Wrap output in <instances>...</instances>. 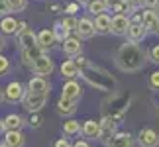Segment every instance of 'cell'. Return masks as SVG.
I'll list each match as a JSON object with an SVG mask.
<instances>
[{"label": "cell", "instance_id": "9c48e42d", "mask_svg": "<svg viewBox=\"0 0 159 147\" xmlns=\"http://www.w3.org/2000/svg\"><path fill=\"white\" fill-rule=\"evenodd\" d=\"M28 92L30 94H49V82L45 77H32L28 82Z\"/></svg>", "mask_w": 159, "mask_h": 147}, {"label": "cell", "instance_id": "484cf974", "mask_svg": "<svg viewBox=\"0 0 159 147\" xmlns=\"http://www.w3.org/2000/svg\"><path fill=\"white\" fill-rule=\"evenodd\" d=\"M41 51H43V49H39L38 45H35V47H30V49H22L24 63H28V65H34V61H35V59H39L41 55H43Z\"/></svg>", "mask_w": 159, "mask_h": 147}, {"label": "cell", "instance_id": "5b68a950", "mask_svg": "<svg viewBox=\"0 0 159 147\" xmlns=\"http://www.w3.org/2000/svg\"><path fill=\"white\" fill-rule=\"evenodd\" d=\"M136 141L139 147H157L159 145V133L151 127H143V130L138 131Z\"/></svg>", "mask_w": 159, "mask_h": 147}, {"label": "cell", "instance_id": "60d3db41", "mask_svg": "<svg viewBox=\"0 0 159 147\" xmlns=\"http://www.w3.org/2000/svg\"><path fill=\"white\" fill-rule=\"evenodd\" d=\"M143 4H145V6H148V8L151 10L153 6H157V4H159V0H143Z\"/></svg>", "mask_w": 159, "mask_h": 147}, {"label": "cell", "instance_id": "4fadbf2b", "mask_svg": "<svg viewBox=\"0 0 159 147\" xmlns=\"http://www.w3.org/2000/svg\"><path fill=\"white\" fill-rule=\"evenodd\" d=\"M75 112H77V100H69V98H63V96L57 100V114L69 118Z\"/></svg>", "mask_w": 159, "mask_h": 147}, {"label": "cell", "instance_id": "2e32d148", "mask_svg": "<svg viewBox=\"0 0 159 147\" xmlns=\"http://www.w3.org/2000/svg\"><path fill=\"white\" fill-rule=\"evenodd\" d=\"M104 4H106L108 10L116 12V14H124V16H126V12L134 10V6L128 0H104Z\"/></svg>", "mask_w": 159, "mask_h": 147}, {"label": "cell", "instance_id": "8d00e7d4", "mask_svg": "<svg viewBox=\"0 0 159 147\" xmlns=\"http://www.w3.org/2000/svg\"><path fill=\"white\" fill-rule=\"evenodd\" d=\"M149 57H151L153 63H159V45H153L149 49Z\"/></svg>", "mask_w": 159, "mask_h": 147}, {"label": "cell", "instance_id": "8992f818", "mask_svg": "<svg viewBox=\"0 0 159 147\" xmlns=\"http://www.w3.org/2000/svg\"><path fill=\"white\" fill-rule=\"evenodd\" d=\"M26 92H28V90H24L22 82L14 81V82H10L8 87H6V90H4V98H6L8 102H12V104H18V102L24 100Z\"/></svg>", "mask_w": 159, "mask_h": 147}, {"label": "cell", "instance_id": "4316f807", "mask_svg": "<svg viewBox=\"0 0 159 147\" xmlns=\"http://www.w3.org/2000/svg\"><path fill=\"white\" fill-rule=\"evenodd\" d=\"M157 22H159V18H157V14H155L153 10H145V12H142V24H143L145 29H155Z\"/></svg>", "mask_w": 159, "mask_h": 147}, {"label": "cell", "instance_id": "f1b7e54d", "mask_svg": "<svg viewBox=\"0 0 159 147\" xmlns=\"http://www.w3.org/2000/svg\"><path fill=\"white\" fill-rule=\"evenodd\" d=\"M89 12H93L94 16L104 14V12H106V4H104V0H93V2L89 4Z\"/></svg>", "mask_w": 159, "mask_h": 147}, {"label": "cell", "instance_id": "1f68e13d", "mask_svg": "<svg viewBox=\"0 0 159 147\" xmlns=\"http://www.w3.org/2000/svg\"><path fill=\"white\" fill-rule=\"evenodd\" d=\"M53 33H55V39L59 38V39H63V41H65V39H67V33H69V32H67V29L61 26V24H57V26L53 28Z\"/></svg>", "mask_w": 159, "mask_h": 147}, {"label": "cell", "instance_id": "ac0fdd59", "mask_svg": "<svg viewBox=\"0 0 159 147\" xmlns=\"http://www.w3.org/2000/svg\"><path fill=\"white\" fill-rule=\"evenodd\" d=\"M77 32L81 38H93L94 32H96V28H94V22H90L89 18H81L77 24Z\"/></svg>", "mask_w": 159, "mask_h": 147}, {"label": "cell", "instance_id": "b9f144b4", "mask_svg": "<svg viewBox=\"0 0 159 147\" xmlns=\"http://www.w3.org/2000/svg\"><path fill=\"white\" fill-rule=\"evenodd\" d=\"M26 29H28V24H26V22H20V24H18V33L26 32Z\"/></svg>", "mask_w": 159, "mask_h": 147}, {"label": "cell", "instance_id": "ab89813d", "mask_svg": "<svg viewBox=\"0 0 159 147\" xmlns=\"http://www.w3.org/2000/svg\"><path fill=\"white\" fill-rule=\"evenodd\" d=\"M73 147H90V143L87 141V139H79V141L73 143Z\"/></svg>", "mask_w": 159, "mask_h": 147}, {"label": "cell", "instance_id": "836d02e7", "mask_svg": "<svg viewBox=\"0 0 159 147\" xmlns=\"http://www.w3.org/2000/svg\"><path fill=\"white\" fill-rule=\"evenodd\" d=\"M41 122H43V120H41V116H39V112H35V114H32V116H30V122H28V124L32 126L34 130H38V127L41 126Z\"/></svg>", "mask_w": 159, "mask_h": 147}, {"label": "cell", "instance_id": "7dc6e473", "mask_svg": "<svg viewBox=\"0 0 159 147\" xmlns=\"http://www.w3.org/2000/svg\"><path fill=\"white\" fill-rule=\"evenodd\" d=\"M155 8H157V12H155V14H157V18H159V4H157V6H155Z\"/></svg>", "mask_w": 159, "mask_h": 147}, {"label": "cell", "instance_id": "d6a6232c", "mask_svg": "<svg viewBox=\"0 0 159 147\" xmlns=\"http://www.w3.org/2000/svg\"><path fill=\"white\" fill-rule=\"evenodd\" d=\"M8 71H10V59L4 57V55H0V77L6 75Z\"/></svg>", "mask_w": 159, "mask_h": 147}, {"label": "cell", "instance_id": "ba28073f", "mask_svg": "<svg viewBox=\"0 0 159 147\" xmlns=\"http://www.w3.org/2000/svg\"><path fill=\"white\" fill-rule=\"evenodd\" d=\"M32 71H34L38 77H47V75H51V73H53V61L47 57V55H41L39 59L34 61Z\"/></svg>", "mask_w": 159, "mask_h": 147}, {"label": "cell", "instance_id": "277c9868", "mask_svg": "<svg viewBox=\"0 0 159 147\" xmlns=\"http://www.w3.org/2000/svg\"><path fill=\"white\" fill-rule=\"evenodd\" d=\"M47 100H49V94H30V92H26V96L22 100V106L30 114H35V112H41V108L47 104Z\"/></svg>", "mask_w": 159, "mask_h": 147}, {"label": "cell", "instance_id": "f35d334b", "mask_svg": "<svg viewBox=\"0 0 159 147\" xmlns=\"http://www.w3.org/2000/svg\"><path fill=\"white\" fill-rule=\"evenodd\" d=\"M77 10H79V4H69V6H67V8H65V12H67V14H69V16H73V14H75Z\"/></svg>", "mask_w": 159, "mask_h": 147}, {"label": "cell", "instance_id": "74e56055", "mask_svg": "<svg viewBox=\"0 0 159 147\" xmlns=\"http://www.w3.org/2000/svg\"><path fill=\"white\" fill-rule=\"evenodd\" d=\"M8 4H6V0H0V16H6L8 14Z\"/></svg>", "mask_w": 159, "mask_h": 147}, {"label": "cell", "instance_id": "7bdbcfd3", "mask_svg": "<svg viewBox=\"0 0 159 147\" xmlns=\"http://www.w3.org/2000/svg\"><path fill=\"white\" fill-rule=\"evenodd\" d=\"M2 133H6V126H4V120L0 118V136H2Z\"/></svg>", "mask_w": 159, "mask_h": 147}, {"label": "cell", "instance_id": "52a82bcc", "mask_svg": "<svg viewBox=\"0 0 159 147\" xmlns=\"http://www.w3.org/2000/svg\"><path fill=\"white\" fill-rule=\"evenodd\" d=\"M106 147H136V137L130 131H116Z\"/></svg>", "mask_w": 159, "mask_h": 147}, {"label": "cell", "instance_id": "9a60e30c", "mask_svg": "<svg viewBox=\"0 0 159 147\" xmlns=\"http://www.w3.org/2000/svg\"><path fill=\"white\" fill-rule=\"evenodd\" d=\"M24 124H26V120H24L20 114H8L4 118L6 131H22V126Z\"/></svg>", "mask_w": 159, "mask_h": 147}, {"label": "cell", "instance_id": "6da1fadb", "mask_svg": "<svg viewBox=\"0 0 159 147\" xmlns=\"http://www.w3.org/2000/svg\"><path fill=\"white\" fill-rule=\"evenodd\" d=\"M75 63L79 67V71H81V77L87 81L90 87H94L96 90H104V92H112L116 90V81L112 78V75H108L104 69H100L98 65L90 63L87 57H83V55H79L75 59Z\"/></svg>", "mask_w": 159, "mask_h": 147}, {"label": "cell", "instance_id": "ffe728a7", "mask_svg": "<svg viewBox=\"0 0 159 147\" xmlns=\"http://www.w3.org/2000/svg\"><path fill=\"white\" fill-rule=\"evenodd\" d=\"M55 43V33L53 29H41L38 33V47L39 49H49Z\"/></svg>", "mask_w": 159, "mask_h": 147}, {"label": "cell", "instance_id": "681fc988", "mask_svg": "<svg viewBox=\"0 0 159 147\" xmlns=\"http://www.w3.org/2000/svg\"><path fill=\"white\" fill-rule=\"evenodd\" d=\"M0 100H2V90H0Z\"/></svg>", "mask_w": 159, "mask_h": 147}, {"label": "cell", "instance_id": "3957f363", "mask_svg": "<svg viewBox=\"0 0 159 147\" xmlns=\"http://www.w3.org/2000/svg\"><path fill=\"white\" fill-rule=\"evenodd\" d=\"M130 108V94H112L102 106V118H112L120 124L126 110Z\"/></svg>", "mask_w": 159, "mask_h": 147}, {"label": "cell", "instance_id": "f6af8a7d", "mask_svg": "<svg viewBox=\"0 0 159 147\" xmlns=\"http://www.w3.org/2000/svg\"><path fill=\"white\" fill-rule=\"evenodd\" d=\"M2 47H4V39L0 38V51H2Z\"/></svg>", "mask_w": 159, "mask_h": 147}, {"label": "cell", "instance_id": "30bf717a", "mask_svg": "<svg viewBox=\"0 0 159 147\" xmlns=\"http://www.w3.org/2000/svg\"><path fill=\"white\" fill-rule=\"evenodd\" d=\"M116 124H118V122L112 120V118H102V122H100V136H98L100 141L108 143L110 139H112V136L116 133Z\"/></svg>", "mask_w": 159, "mask_h": 147}, {"label": "cell", "instance_id": "f546056e", "mask_svg": "<svg viewBox=\"0 0 159 147\" xmlns=\"http://www.w3.org/2000/svg\"><path fill=\"white\" fill-rule=\"evenodd\" d=\"M6 4H8L10 12H22V10H26V6H28L26 0H6Z\"/></svg>", "mask_w": 159, "mask_h": 147}, {"label": "cell", "instance_id": "7a4b0ae2", "mask_svg": "<svg viewBox=\"0 0 159 147\" xmlns=\"http://www.w3.org/2000/svg\"><path fill=\"white\" fill-rule=\"evenodd\" d=\"M145 63H148V53L145 49L138 47L136 43H124L118 53H116V65H118L120 71L124 73H136V71H142Z\"/></svg>", "mask_w": 159, "mask_h": 147}, {"label": "cell", "instance_id": "e575fe53", "mask_svg": "<svg viewBox=\"0 0 159 147\" xmlns=\"http://www.w3.org/2000/svg\"><path fill=\"white\" fill-rule=\"evenodd\" d=\"M149 87L153 88V90H159V71L151 73V77H149Z\"/></svg>", "mask_w": 159, "mask_h": 147}, {"label": "cell", "instance_id": "ee69618b", "mask_svg": "<svg viewBox=\"0 0 159 147\" xmlns=\"http://www.w3.org/2000/svg\"><path fill=\"white\" fill-rule=\"evenodd\" d=\"M79 2H81V4H87V6H89L90 2H93V0H79Z\"/></svg>", "mask_w": 159, "mask_h": 147}, {"label": "cell", "instance_id": "e0dca14e", "mask_svg": "<svg viewBox=\"0 0 159 147\" xmlns=\"http://www.w3.org/2000/svg\"><path fill=\"white\" fill-rule=\"evenodd\" d=\"M4 143L8 147H24L26 145V136L22 131H6L4 133Z\"/></svg>", "mask_w": 159, "mask_h": 147}, {"label": "cell", "instance_id": "7402d4cb", "mask_svg": "<svg viewBox=\"0 0 159 147\" xmlns=\"http://www.w3.org/2000/svg\"><path fill=\"white\" fill-rule=\"evenodd\" d=\"M81 47H83V43L79 38H67L63 41V53L65 55H79L81 53Z\"/></svg>", "mask_w": 159, "mask_h": 147}, {"label": "cell", "instance_id": "7c38bea8", "mask_svg": "<svg viewBox=\"0 0 159 147\" xmlns=\"http://www.w3.org/2000/svg\"><path fill=\"white\" fill-rule=\"evenodd\" d=\"M61 96H63V98H69V100H77V102H79V98L83 96L81 84H79L77 81H67V82L63 84V92H61Z\"/></svg>", "mask_w": 159, "mask_h": 147}, {"label": "cell", "instance_id": "c3c4849f", "mask_svg": "<svg viewBox=\"0 0 159 147\" xmlns=\"http://www.w3.org/2000/svg\"><path fill=\"white\" fill-rule=\"evenodd\" d=\"M0 147H8V145H6V143H4V141H2V143H0Z\"/></svg>", "mask_w": 159, "mask_h": 147}, {"label": "cell", "instance_id": "d590c367", "mask_svg": "<svg viewBox=\"0 0 159 147\" xmlns=\"http://www.w3.org/2000/svg\"><path fill=\"white\" fill-rule=\"evenodd\" d=\"M53 147H73V143L69 141V137H59L57 141L53 143Z\"/></svg>", "mask_w": 159, "mask_h": 147}, {"label": "cell", "instance_id": "4dcf8cb0", "mask_svg": "<svg viewBox=\"0 0 159 147\" xmlns=\"http://www.w3.org/2000/svg\"><path fill=\"white\" fill-rule=\"evenodd\" d=\"M77 24H79V20H75L73 16H67V18H63L61 26H63L67 32H75V29H77Z\"/></svg>", "mask_w": 159, "mask_h": 147}, {"label": "cell", "instance_id": "603a6c76", "mask_svg": "<svg viewBox=\"0 0 159 147\" xmlns=\"http://www.w3.org/2000/svg\"><path fill=\"white\" fill-rule=\"evenodd\" d=\"M61 75L65 78H69V81H73L75 77L81 75V71H79L75 61H63V65H61Z\"/></svg>", "mask_w": 159, "mask_h": 147}, {"label": "cell", "instance_id": "44dd1931", "mask_svg": "<svg viewBox=\"0 0 159 147\" xmlns=\"http://www.w3.org/2000/svg\"><path fill=\"white\" fill-rule=\"evenodd\" d=\"M145 33H148V29L143 28V24L142 22H132L130 24V29H128V35H130V39L136 43V41L139 39H143L145 38Z\"/></svg>", "mask_w": 159, "mask_h": 147}, {"label": "cell", "instance_id": "5bb4252c", "mask_svg": "<svg viewBox=\"0 0 159 147\" xmlns=\"http://www.w3.org/2000/svg\"><path fill=\"white\" fill-rule=\"evenodd\" d=\"M81 133H83L87 139H98V136H100V122H96V120H87V122L83 124Z\"/></svg>", "mask_w": 159, "mask_h": 147}, {"label": "cell", "instance_id": "d6986e66", "mask_svg": "<svg viewBox=\"0 0 159 147\" xmlns=\"http://www.w3.org/2000/svg\"><path fill=\"white\" fill-rule=\"evenodd\" d=\"M18 41H20V47L22 49H30V47L38 45V35H35L32 29H26V32L18 33Z\"/></svg>", "mask_w": 159, "mask_h": 147}, {"label": "cell", "instance_id": "bcb514c9", "mask_svg": "<svg viewBox=\"0 0 159 147\" xmlns=\"http://www.w3.org/2000/svg\"><path fill=\"white\" fill-rule=\"evenodd\" d=\"M155 33H159V22H157V26H155V29H153Z\"/></svg>", "mask_w": 159, "mask_h": 147}, {"label": "cell", "instance_id": "8fae6325", "mask_svg": "<svg viewBox=\"0 0 159 147\" xmlns=\"http://www.w3.org/2000/svg\"><path fill=\"white\" fill-rule=\"evenodd\" d=\"M130 24L132 20L124 14H116L112 18V28H110V32L116 33V35H122V33H128V29H130Z\"/></svg>", "mask_w": 159, "mask_h": 147}, {"label": "cell", "instance_id": "cb8c5ba5", "mask_svg": "<svg viewBox=\"0 0 159 147\" xmlns=\"http://www.w3.org/2000/svg\"><path fill=\"white\" fill-rule=\"evenodd\" d=\"M83 130V126H81V122L79 120H67L63 122V133L67 137H73V136H79Z\"/></svg>", "mask_w": 159, "mask_h": 147}, {"label": "cell", "instance_id": "d4e9b609", "mask_svg": "<svg viewBox=\"0 0 159 147\" xmlns=\"http://www.w3.org/2000/svg\"><path fill=\"white\" fill-rule=\"evenodd\" d=\"M94 28H96V32H100V33L110 32V28H112V18H110L108 14H100V16H96V20H94Z\"/></svg>", "mask_w": 159, "mask_h": 147}, {"label": "cell", "instance_id": "83f0119b", "mask_svg": "<svg viewBox=\"0 0 159 147\" xmlns=\"http://www.w3.org/2000/svg\"><path fill=\"white\" fill-rule=\"evenodd\" d=\"M0 29H2V33H14L18 32V22L14 18H2L0 20Z\"/></svg>", "mask_w": 159, "mask_h": 147}]
</instances>
